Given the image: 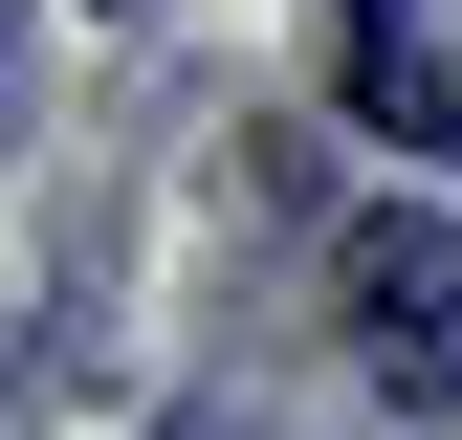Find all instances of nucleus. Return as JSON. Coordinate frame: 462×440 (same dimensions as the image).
Returning <instances> with one entry per match:
<instances>
[{
	"instance_id": "obj_1",
	"label": "nucleus",
	"mask_w": 462,
	"mask_h": 440,
	"mask_svg": "<svg viewBox=\"0 0 462 440\" xmlns=\"http://www.w3.org/2000/svg\"><path fill=\"white\" fill-rule=\"evenodd\" d=\"M353 353L396 418H462V243H419V220H353Z\"/></svg>"
},
{
	"instance_id": "obj_2",
	"label": "nucleus",
	"mask_w": 462,
	"mask_h": 440,
	"mask_svg": "<svg viewBox=\"0 0 462 440\" xmlns=\"http://www.w3.org/2000/svg\"><path fill=\"white\" fill-rule=\"evenodd\" d=\"M330 44H353V110H374V133L462 177V0H330Z\"/></svg>"
}]
</instances>
